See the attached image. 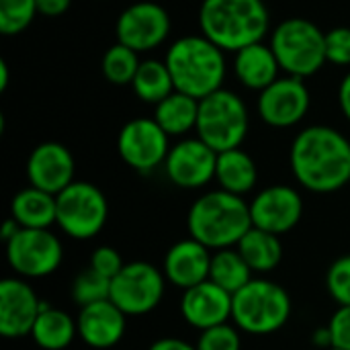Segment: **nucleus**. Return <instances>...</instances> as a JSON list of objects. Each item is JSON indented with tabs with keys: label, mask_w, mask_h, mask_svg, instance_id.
Here are the masks:
<instances>
[{
	"label": "nucleus",
	"mask_w": 350,
	"mask_h": 350,
	"mask_svg": "<svg viewBox=\"0 0 350 350\" xmlns=\"http://www.w3.org/2000/svg\"><path fill=\"white\" fill-rule=\"evenodd\" d=\"M295 180L318 195L336 193L350 183V142L334 127L301 129L289 150Z\"/></svg>",
	"instance_id": "f257e3e1"
},
{
	"label": "nucleus",
	"mask_w": 350,
	"mask_h": 350,
	"mask_svg": "<svg viewBox=\"0 0 350 350\" xmlns=\"http://www.w3.org/2000/svg\"><path fill=\"white\" fill-rule=\"evenodd\" d=\"M199 29L217 47L236 53L267 37L271 14L265 0H203Z\"/></svg>",
	"instance_id": "f03ea898"
},
{
	"label": "nucleus",
	"mask_w": 350,
	"mask_h": 350,
	"mask_svg": "<svg viewBox=\"0 0 350 350\" xmlns=\"http://www.w3.org/2000/svg\"><path fill=\"white\" fill-rule=\"evenodd\" d=\"M164 64L168 66L174 88L197 100L221 90L228 74L226 51L205 35L176 39L168 47Z\"/></svg>",
	"instance_id": "7ed1b4c3"
},
{
	"label": "nucleus",
	"mask_w": 350,
	"mask_h": 350,
	"mask_svg": "<svg viewBox=\"0 0 350 350\" xmlns=\"http://www.w3.org/2000/svg\"><path fill=\"white\" fill-rule=\"evenodd\" d=\"M250 228V203L221 189L201 195L187 215L189 236L213 252L238 246Z\"/></svg>",
	"instance_id": "20e7f679"
},
{
	"label": "nucleus",
	"mask_w": 350,
	"mask_h": 350,
	"mask_svg": "<svg viewBox=\"0 0 350 350\" xmlns=\"http://www.w3.org/2000/svg\"><path fill=\"white\" fill-rule=\"evenodd\" d=\"M293 304L285 287L269 279H252L232 299V320L252 336L279 332L291 318Z\"/></svg>",
	"instance_id": "39448f33"
},
{
	"label": "nucleus",
	"mask_w": 350,
	"mask_h": 350,
	"mask_svg": "<svg viewBox=\"0 0 350 350\" xmlns=\"http://www.w3.org/2000/svg\"><path fill=\"white\" fill-rule=\"evenodd\" d=\"M287 76L310 78L318 74L326 62V33L312 21L293 16L281 21L269 43Z\"/></svg>",
	"instance_id": "423d86ee"
},
{
	"label": "nucleus",
	"mask_w": 350,
	"mask_h": 350,
	"mask_svg": "<svg viewBox=\"0 0 350 350\" xmlns=\"http://www.w3.org/2000/svg\"><path fill=\"white\" fill-rule=\"evenodd\" d=\"M250 129L248 107L232 90H217L199 100L197 137L217 154L236 150L244 144Z\"/></svg>",
	"instance_id": "0eeeda50"
},
{
	"label": "nucleus",
	"mask_w": 350,
	"mask_h": 350,
	"mask_svg": "<svg viewBox=\"0 0 350 350\" xmlns=\"http://www.w3.org/2000/svg\"><path fill=\"white\" fill-rule=\"evenodd\" d=\"M55 224L72 240H90L98 236L109 217L105 193L86 180H74L55 195Z\"/></svg>",
	"instance_id": "6e6552de"
},
{
	"label": "nucleus",
	"mask_w": 350,
	"mask_h": 350,
	"mask_svg": "<svg viewBox=\"0 0 350 350\" xmlns=\"http://www.w3.org/2000/svg\"><path fill=\"white\" fill-rule=\"evenodd\" d=\"M164 271L150 262H125L121 273L111 281V301L125 316H144L154 312L166 291Z\"/></svg>",
	"instance_id": "1a4fd4ad"
},
{
	"label": "nucleus",
	"mask_w": 350,
	"mask_h": 350,
	"mask_svg": "<svg viewBox=\"0 0 350 350\" xmlns=\"http://www.w3.org/2000/svg\"><path fill=\"white\" fill-rule=\"evenodd\" d=\"M6 260L18 277L43 279L59 269L64 248L59 238L49 230L21 228L6 242Z\"/></svg>",
	"instance_id": "9d476101"
},
{
	"label": "nucleus",
	"mask_w": 350,
	"mask_h": 350,
	"mask_svg": "<svg viewBox=\"0 0 350 350\" xmlns=\"http://www.w3.org/2000/svg\"><path fill=\"white\" fill-rule=\"evenodd\" d=\"M168 137L170 135L154 117H137L121 127L117 135V152L129 168L137 172H152L166 162L172 148Z\"/></svg>",
	"instance_id": "9b49d317"
},
{
	"label": "nucleus",
	"mask_w": 350,
	"mask_h": 350,
	"mask_svg": "<svg viewBox=\"0 0 350 350\" xmlns=\"http://www.w3.org/2000/svg\"><path fill=\"white\" fill-rule=\"evenodd\" d=\"M172 23L168 10L152 0L129 4L115 23L117 43L144 53L160 47L170 35Z\"/></svg>",
	"instance_id": "f8f14e48"
},
{
	"label": "nucleus",
	"mask_w": 350,
	"mask_h": 350,
	"mask_svg": "<svg viewBox=\"0 0 350 350\" xmlns=\"http://www.w3.org/2000/svg\"><path fill=\"white\" fill-rule=\"evenodd\" d=\"M312 96L306 80L295 76H281L269 88L258 92V115L275 129H289L301 123L310 111Z\"/></svg>",
	"instance_id": "ddd939ff"
},
{
	"label": "nucleus",
	"mask_w": 350,
	"mask_h": 350,
	"mask_svg": "<svg viewBox=\"0 0 350 350\" xmlns=\"http://www.w3.org/2000/svg\"><path fill=\"white\" fill-rule=\"evenodd\" d=\"M217 152L199 137H185L174 144L166 156L164 172L174 187L193 191L215 178Z\"/></svg>",
	"instance_id": "4468645a"
},
{
	"label": "nucleus",
	"mask_w": 350,
	"mask_h": 350,
	"mask_svg": "<svg viewBox=\"0 0 350 350\" xmlns=\"http://www.w3.org/2000/svg\"><path fill=\"white\" fill-rule=\"evenodd\" d=\"M252 226L275 236L291 232L304 215V199L289 185H271L250 201Z\"/></svg>",
	"instance_id": "2eb2a0df"
},
{
	"label": "nucleus",
	"mask_w": 350,
	"mask_h": 350,
	"mask_svg": "<svg viewBox=\"0 0 350 350\" xmlns=\"http://www.w3.org/2000/svg\"><path fill=\"white\" fill-rule=\"evenodd\" d=\"M41 299L35 289L18 279L8 277L0 281V334L4 338L31 336L41 312Z\"/></svg>",
	"instance_id": "dca6fc26"
},
{
	"label": "nucleus",
	"mask_w": 350,
	"mask_h": 350,
	"mask_svg": "<svg viewBox=\"0 0 350 350\" xmlns=\"http://www.w3.org/2000/svg\"><path fill=\"white\" fill-rule=\"evenodd\" d=\"M74 156L59 142H43L33 148L27 158V178L31 187L59 195L74 183Z\"/></svg>",
	"instance_id": "f3484780"
},
{
	"label": "nucleus",
	"mask_w": 350,
	"mask_h": 350,
	"mask_svg": "<svg viewBox=\"0 0 350 350\" xmlns=\"http://www.w3.org/2000/svg\"><path fill=\"white\" fill-rule=\"evenodd\" d=\"M232 293L207 279L185 291L180 299V314L189 326L203 332L228 324L232 318Z\"/></svg>",
	"instance_id": "a211bd4d"
},
{
	"label": "nucleus",
	"mask_w": 350,
	"mask_h": 350,
	"mask_svg": "<svg viewBox=\"0 0 350 350\" xmlns=\"http://www.w3.org/2000/svg\"><path fill=\"white\" fill-rule=\"evenodd\" d=\"M213 250L203 246L201 242L187 238L168 248L164 256V277L170 285L187 291L209 279Z\"/></svg>",
	"instance_id": "6ab92c4d"
},
{
	"label": "nucleus",
	"mask_w": 350,
	"mask_h": 350,
	"mask_svg": "<svg viewBox=\"0 0 350 350\" xmlns=\"http://www.w3.org/2000/svg\"><path fill=\"white\" fill-rule=\"evenodd\" d=\"M76 326L78 336L88 347L105 350L121 342L127 328V316L111 299H105L80 308Z\"/></svg>",
	"instance_id": "aec40b11"
},
{
	"label": "nucleus",
	"mask_w": 350,
	"mask_h": 350,
	"mask_svg": "<svg viewBox=\"0 0 350 350\" xmlns=\"http://www.w3.org/2000/svg\"><path fill=\"white\" fill-rule=\"evenodd\" d=\"M281 66L271 45L267 43H252L234 53V76L238 82L248 88L262 92L275 80H279Z\"/></svg>",
	"instance_id": "412c9836"
},
{
	"label": "nucleus",
	"mask_w": 350,
	"mask_h": 350,
	"mask_svg": "<svg viewBox=\"0 0 350 350\" xmlns=\"http://www.w3.org/2000/svg\"><path fill=\"white\" fill-rule=\"evenodd\" d=\"M215 180H217L221 191H228L232 195L244 197L258 183L256 162L242 148L221 152V154H217Z\"/></svg>",
	"instance_id": "4be33fe9"
},
{
	"label": "nucleus",
	"mask_w": 350,
	"mask_h": 350,
	"mask_svg": "<svg viewBox=\"0 0 350 350\" xmlns=\"http://www.w3.org/2000/svg\"><path fill=\"white\" fill-rule=\"evenodd\" d=\"M55 195L37 187H27L12 197L10 217L29 230H49L55 224Z\"/></svg>",
	"instance_id": "5701e85b"
},
{
	"label": "nucleus",
	"mask_w": 350,
	"mask_h": 350,
	"mask_svg": "<svg viewBox=\"0 0 350 350\" xmlns=\"http://www.w3.org/2000/svg\"><path fill=\"white\" fill-rule=\"evenodd\" d=\"M31 336L39 349L64 350L78 336V326L76 320H72L66 312L51 308L49 304L43 301Z\"/></svg>",
	"instance_id": "b1692460"
},
{
	"label": "nucleus",
	"mask_w": 350,
	"mask_h": 350,
	"mask_svg": "<svg viewBox=\"0 0 350 350\" xmlns=\"http://www.w3.org/2000/svg\"><path fill=\"white\" fill-rule=\"evenodd\" d=\"M154 119L170 137H183L189 131L197 129L199 100L185 92L174 90L170 96H166L162 103L156 105Z\"/></svg>",
	"instance_id": "393cba45"
},
{
	"label": "nucleus",
	"mask_w": 350,
	"mask_h": 350,
	"mask_svg": "<svg viewBox=\"0 0 350 350\" xmlns=\"http://www.w3.org/2000/svg\"><path fill=\"white\" fill-rule=\"evenodd\" d=\"M236 250L248 262L252 273H262V275L271 273L283 260V244H281L279 236L265 232V230H258L254 226L238 242Z\"/></svg>",
	"instance_id": "a878e982"
},
{
	"label": "nucleus",
	"mask_w": 350,
	"mask_h": 350,
	"mask_svg": "<svg viewBox=\"0 0 350 350\" xmlns=\"http://www.w3.org/2000/svg\"><path fill=\"white\" fill-rule=\"evenodd\" d=\"M209 281H213L217 287L226 289L228 293L236 295L252 281V269L236 248L215 250L211 256Z\"/></svg>",
	"instance_id": "bb28decb"
},
{
	"label": "nucleus",
	"mask_w": 350,
	"mask_h": 350,
	"mask_svg": "<svg viewBox=\"0 0 350 350\" xmlns=\"http://www.w3.org/2000/svg\"><path fill=\"white\" fill-rule=\"evenodd\" d=\"M131 88L142 103L154 107L176 90L168 66L160 59H144L131 82Z\"/></svg>",
	"instance_id": "cd10ccee"
},
{
	"label": "nucleus",
	"mask_w": 350,
	"mask_h": 350,
	"mask_svg": "<svg viewBox=\"0 0 350 350\" xmlns=\"http://www.w3.org/2000/svg\"><path fill=\"white\" fill-rule=\"evenodd\" d=\"M139 53L125 47L123 43H115L111 45L105 55H103V74L105 78L115 84V86H125V84H131L137 70H139Z\"/></svg>",
	"instance_id": "c85d7f7f"
},
{
	"label": "nucleus",
	"mask_w": 350,
	"mask_h": 350,
	"mask_svg": "<svg viewBox=\"0 0 350 350\" xmlns=\"http://www.w3.org/2000/svg\"><path fill=\"white\" fill-rule=\"evenodd\" d=\"M37 14V0H0V33L6 37L18 35Z\"/></svg>",
	"instance_id": "c756f323"
},
{
	"label": "nucleus",
	"mask_w": 350,
	"mask_h": 350,
	"mask_svg": "<svg viewBox=\"0 0 350 350\" xmlns=\"http://www.w3.org/2000/svg\"><path fill=\"white\" fill-rule=\"evenodd\" d=\"M72 299L84 308L96 301H105L111 299V279H107L105 275L96 273L94 269H86L82 271L74 283H72Z\"/></svg>",
	"instance_id": "7c9ffc66"
},
{
	"label": "nucleus",
	"mask_w": 350,
	"mask_h": 350,
	"mask_svg": "<svg viewBox=\"0 0 350 350\" xmlns=\"http://www.w3.org/2000/svg\"><path fill=\"white\" fill-rule=\"evenodd\" d=\"M326 289L338 306H350V254L330 265L326 273Z\"/></svg>",
	"instance_id": "2f4dec72"
},
{
	"label": "nucleus",
	"mask_w": 350,
	"mask_h": 350,
	"mask_svg": "<svg viewBox=\"0 0 350 350\" xmlns=\"http://www.w3.org/2000/svg\"><path fill=\"white\" fill-rule=\"evenodd\" d=\"M242 349V338L236 326L221 324L209 330H203L199 340H197V350H240Z\"/></svg>",
	"instance_id": "473e14b6"
},
{
	"label": "nucleus",
	"mask_w": 350,
	"mask_h": 350,
	"mask_svg": "<svg viewBox=\"0 0 350 350\" xmlns=\"http://www.w3.org/2000/svg\"><path fill=\"white\" fill-rule=\"evenodd\" d=\"M326 62L338 68L350 66V27H334L326 33Z\"/></svg>",
	"instance_id": "72a5a7b5"
},
{
	"label": "nucleus",
	"mask_w": 350,
	"mask_h": 350,
	"mask_svg": "<svg viewBox=\"0 0 350 350\" xmlns=\"http://www.w3.org/2000/svg\"><path fill=\"white\" fill-rule=\"evenodd\" d=\"M88 267L113 281V279L121 273V269L125 267V262H123L121 254H119L113 246H98V248L90 254Z\"/></svg>",
	"instance_id": "f704fd0d"
},
{
	"label": "nucleus",
	"mask_w": 350,
	"mask_h": 350,
	"mask_svg": "<svg viewBox=\"0 0 350 350\" xmlns=\"http://www.w3.org/2000/svg\"><path fill=\"white\" fill-rule=\"evenodd\" d=\"M332 336V349L350 350V306H338L328 322Z\"/></svg>",
	"instance_id": "c9c22d12"
},
{
	"label": "nucleus",
	"mask_w": 350,
	"mask_h": 350,
	"mask_svg": "<svg viewBox=\"0 0 350 350\" xmlns=\"http://www.w3.org/2000/svg\"><path fill=\"white\" fill-rule=\"evenodd\" d=\"M70 4H72V0H37V10L43 16L55 18V16H62L68 12Z\"/></svg>",
	"instance_id": "e433bc0d"
},
{
	"label": "nucleus",
	"mask_w": 350,
	"mask_h": 350,
	"mask_svg": "<svg viewBox=\"0 0 350 350\" xmlns=\"http://www.w3.org/2000/svg\"><path fill=\"white\" fill-rule=\"evenodd\" d=\"M148 350H197V347H193L180 338H160V340L152 342V347Z\"/></svg>",
	"instance_id": "4c0bfd02"
},
{
	"label": "nucleus",
	"mask_w": 350,
	"mask_h": 350,
	"mask_svg": "<svg viewBox=\"0 0 350 350\" xmlns=\"http://www.w3.org/2000/svg\"><path fill=\"white\" fill-rule=\"evenodd\" d=\"M338 105L342 115L347 117V121L350 123V72L342 78L340 86H338Z\"/></svg>",
	"instance_id": "58836bf2"
},
{
	"label": "nucleus",
	"mask_w": 350,
	"mask_h": 350,
	"mask_svg": "<svg viewBox=\"0 0 350 350\" xmlns=\"http://www.w3.org/2000/svg\"><path fill=\"white\" fill-rule=\"evenodd\" d=\"M312 342H314L316 347H320V349H326V350L332 349V336H330V330H328V326H324V328H318V330L312 334Z\"/></svg>",
	"instance_id": "ea45409f"
},
{
	"label": "nucleus",
	"mask_w": 350,
	"mask_h": 350,
	"mask_svg": "<svg viewBox=\"0 0 350 350\" xmlns=\"http://www.w3.org/2000/svg\"><path fill=\"white\" fill-rule=\"evenodd\" d=\"M18 230H21V226H18L12 217H8V219L4 221V226H2V232H0V236H2V240H4V244H6V242H8V240L18 232Z\"/></svg>",
	"instance_id": "a19ab883"
},
{
	"label": "nucleus",
	"mask_w": 350,
	"mask_h": 350,
	"mask_svg": "<svg viewBox=\"0 0 350 350\" xmlns=\"http://www.w3.org/2000/svg\"><path fill=\"white\" fill-rule=\"evenodd\" d=\"M8 64L4 62V59H0V92H4L6 90V86H8Z\"/></svg>",
	"instance_id": "79ce46f5"
},
{
	"label": "nucleus",
	"mask_w": 350,
	"mask_h": 350,
	"mask_svg": "<svg viewBox=\"0 0 350 350\" xmlns=\"http://www.w3.org/2000/svg\"><path fill=\"white\" fill-rule=\"evenodd\" d=\"M330 350H345V349H330Z\"/></svg>",
	"instance_id": "37998d69"
}]
</instances>
